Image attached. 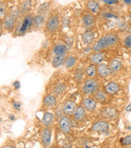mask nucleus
<instances>
[{
    "instance_id": "obj_1",
    "label": "nucleus",
    "mask_w": 131,
    "mask_h": 148,
    "mask_svg": "<svg viewBox=\"0 0 131 148\" xmlns=\"http://www.w3.org/2000/svg\"><path fill=\"white\" fill-rule=\"evenodd\" d=\"M118 41H119V39L115 34L114 33L107 34V35H105L102 37H101L99 40L95 43L93 46V49L95 53L102 52V50H103L105 49L115 45L118 43Z\"/></svg>"
},
{
    "instance_id": "obj_2",
    "label": "nucleus",
    "mask_w": 131,
    "mask_h": 148,
    "mask_svg": "<svg viewBox=\"0 0 131 148\" xmlns=\"http://www.w3.org/2000/svg\"><path fill=\"white\" fill-rule=\"evenodd\" d=\"M98 82L94 78H89L85 80L82 86V92L84 95H92L94 94L98 90Z\"/></svg>"
},
{
    "instance_id": "obj_3",
    "label": "nucleus",
    "mask_w": 131,
    "mask_h": 148,
    "mask_svg": "<svg viewBox=\"0 0 131 148\" xmlns=\"http://www.w3.org/2000/svg\"><path fill=\"white\" fill-rule=\"evenodd\" d=\"M71 120L67 115H63L59 119V127L64 134H68L71 130Z\"/></svg>"
},
{
    "instance_id": "obj_4",
    "label": "nucleus",
    "mask_w": 131,
    "mask_h": 148,
    "mask_svg": "<svg viewBox=\"0 0 131 148\" xmlns=\"http://www.w3.org/2000/svg\"><path fill=\"white\" fill-rule=\"evenodd\" d=\"M59 18L56 15H52L48 18L46 21V29L48 32H54L59 28Z\"/></svg>"
},
{
    "instance_id": "obj_5",
    "label": "nucleus",
    "mask_w": 131,
    "mask_h": 148,
    "mask_svg": "<svg viewBox=\"0 0 131 148\" xmlns=\"http://www.w3.org/2000/svg\"><path fill=\"white\" fill-rule=\"evenodd\" d=\"M109 130V123L105 120H100L92 126V131L98 133H105Z\"/></svg>"
},
{
    "instance_id": "obj_6",
    "label": "nucleus",
    "mask_w": 131,
    "mask_h": 148,
    "mask_svg": "<svg viewBox=\"0 0 131 148\" xmlns=\"http://www.w3.org/2000/svg\"><path fill=\"white\" fill-rule=\"evenodd\" d=\"M77 106H76V104L72 101H67L64 105H63L62 107V111L63 113L66 114V115H72L74 114L75 111L76 110Z\"/></svg>"
},
{
    "instance_id": "obj_7",
    "label": "nucleus",
    "mask_w": 131,
    "mask_h": 148,
    "mask_svg": "<svg viewBox=\"0 0 131 148\" xmlns=\"http://www.w3.org/2000/svg\"><path fill=\"white\" fill-rule=\"evenodd\" d=\"M97 72L102 78H107L112 73L109 66L106 64H99L97 68Z\"/></svg>"
},
{
    "instance_id": "obj_8",
    "label": "nucleus",
    "mask_w": 131,
    "mask_h": 148,
    "mask_svg": "<svg viewBox=\"0 0 131 148\" xmlns=\"http://www.w3.org/2000/svg\"><path fill=\"white\" fill-rule=\"evenodd\" d=\"M51 137H52V131L48 127H45L43 129L42 132V143L43 147H48L51 143Z\"/></svg>"
},
{
    "instance_id": "obj_9",
    "label": "nucleus",
    "mask_w": 131,
    "mask_h": 148,
    "mask_svg": "<svg viewBox=\"0 0 131 148\" xmlns=\"http://www.w3.org/2000/svg\"><path fill=\"white\" fill-rule=\"evenodd\" d=\"M68 52V48L66 45L58 43L53 47V53L55 55H66Z\"/></svg>"
},
{
    "instance_id": "obj_10",
    "label": "nucleus",
    "mask_w": 131,
    "mask_h": 148,
    "mask_svg": "<svg viewBox=\"0 0 131 148\" xmlns=\"http://www.w3.org/2000/svg\"><path fill=\"white\" fill-rule=\"evenodd\" d=\"M106 58V54L104 52H98V53H95L94 54H93L91 56V58L89 59V62L91 64L94 65H99L104 60V58Z\"/></svg>"
},
{
    "instance_id": "obj_11",
    "label": "nucleus",
    "mask_w": 131,
    "mask_h": 148,
    "mask_svg": "<svg viewBox=\"0 0 131 148\" xmlns=\"http://www.w3.org/2000/svg\"><path fill=\"white\" fill-rule=\"evenodd\" d=\"M84 108L88 111H94L97 106V101L94 98H85L82 101Z\"/></svg>"
},
{
    "instance_id": "obj_12",
    "label": "nucleus",
    "mask_w": 131,
    "mask_h": 148,
    "mask_svg": "<svg viewBox=\"0 0 131 148\" xmlns=\"http://www.w3.org/2000/svg\"><path fill=\"white\" fill-rule=\"evenodd\" d=\"M105 91L109 94V95H113L115 94L116 92H118L120 90V86L115 82H111L105 86Z\"/></svg>"
},
{
    "instance_id": "obj_13",
    "label": "nucleus",
    "mask_w": 131,
    "mask_h": 148,
    "mask_svg": "<svg viewBox=\"0 0 131 148\" xmlns=\"http://www.w3.org/2000/svg\"><path fill=\"white\" fill-rule=\"evenodd\" d=\"M85 114H86V110L84 109V106H79L75 111L73 116L75 120H76L77 122H80L84 119Z\"/></svg>"
},
{
    "instance_id": "obj_14",
    "label": "nucleus",
    "mask_w": 131,
    "mask_h": 148,
    "mask_svg": "<svg viewBox=\"0 0 131 148\" xmlns=\"http://www.w3.org/2000/svg\"><path fill=\"white\" fill-rule=\"evenodd\" d=\"M116 110H115L114 108H111V107H107V108H105L104 110L102 112V116L105 118V119H114L116 117Z\"/></svg>"
},
{
    "instance_id": "obj_15",
    "label": "nucleus",
    "mask_w": 131,
    "mask_h": 148,
    "mask_svg": "<svg viewBox=\"0 0 131 148\" xmlns=\"http://www.w3.org/2000/svg\"><path fill=\"white\" fill-rule=\"evenodd\" d=\"M94 33L92 30H88L82 35V40L86 45H90L94 42Z\"/></svg>"
},
{
    "instance_id": "obj_16",
    "label": "nucleus",
    "mask_w": 131,
    "mask_h": 148,
    "mask_svg": "<svg viewBox=\"0 0 131 148\" xmlns=\"http://www.w3.org/2000/svg\"><path fill=\"white\" fill-rule=\"evenodd\" d=\"M43 102V105L47 107L54 108L57 106V98L52 95H47L46 96H44Z\"/></svg>"
},
{
    "instance_id": "obj_17",
    "label": "nucleus",
    "mask_w": 131,
    "mask_h": 148,
    "mask_svg": "<svg viewBox=\"0 0 131 148\" xmlns=\"http://www.w3.org/2000/svg\"><path fill=\"white\" fill-rule=\"evenodd\" d=\"M82 21L85 27H91L94 24V16L92 13H85L82 17Z\"/></svg>"
},
{
    "instance_id": "obj_18",
    "label": "nucleus",
    "mask_w": 131,
    "mask_h": 148,
    "mask_svg": "<svg viewBox=\"0 0 131 148\" xmlns=\"http://www.w3.org/2000/svg\"><path fill=\"white\" fill-rule=\"evenodd\" d=\"M31 24H33V17H32L31 15L26 16V17H25V19H24L23 22H22L21 28L19 30V31H20V32H19V34H21V33H23V32H26L28 28H30V27H31Z\"/></svg>"
},
{
    "instance_id": "obj_19",
    "label": "nucleus",
    "mask_w": 131,
    "mask_h": 148,
    "mask_svg": "<svg viewBox=\"0 0 131 148\" xmlns=\"http://www.w3.org/2000/svg\"><path fill=\"white\" fill-rule=\"evenodd\" d=\"M16 24V18H14L12 16H11L10 14H8L7 16H5L4 21H3V25L6 27V29L7 30H12Z\"/></svg>"
},
{
    "instance_id": "obj_20",
    "label": "nucleus",
    "mask_w": 131,
    "mask_h": 148,
    "mask_svg": "<svg viewBox=\"0 0 131 148\" xmlns=\"http://www.w3.org/2000/svg\"><path fill=\"white\" fill-rule=\"evenodd\" d=\"M53 120H54V115L52 114V113L46 112L43 114V117L42 119V123L45 127H49L52 124Z\"/></svg>"
},
{
    "instance_id": "obj_21",
    "label": "nucleus",
    "mask_w": 131,
    "mask_h": 148,
    "mask_svg": "<svg viewBox=\"0 0 131 148\" xmlns=\"http://www.w3.org/2000/svg\"><path fill=\"white\" fill-rule=\"evenodd\" d=\"M66 55H55L52 59V66L54 68L61 67L62 65L65 64L66 61Z\"/></svg>"
},
{
    "instance_id": "obj_22",
    "label": "nucleus",
    "mask_w": 131,
    "mask_h": 148,
    "mask_svg": "<svg viewBox=\"0 0 131 148\" xmlns=\"http://www.w3.org/2000/svg\"><path fill=\"white\" fill-rule=\"evenodd\" d=\"M121 66H122V63L119 59H113L109 64V68L111 72H117L118 70L121 69Z\"/></svg>"
},
{
    "instance_id": "obj_23",
    "label": "nucleus",
    "mask_w": 131,
    "mask_h": 148,
    "mask_svg": "<svg viewBox=\"0 0 131 148\" xmlns=\"http://www.w3.org/2000/svg\"><path fill=\"white\" fill-rule=\"evenodd\" d=\"M87 8L89 9L90 12L96 13V12H98L100 10V6L99 4L95 2V1H89L87 3Z\"/></svg>"
},
{
    "instance_id": "obj_24",
    "label": "nucleus",
    "mask_w": 131,
    "mask_h": 148,
    "mask_svg": "<svg viewBox=\"0 0 131 148\" xmlns=\"http://www.w3.org/2000/svg\"><path fill=\"white\" fill-rule=\"evenodd\" d=\"M43 23H44V17L41 14L36 15V16L33 17V25H34V27L39 28V27L43 26Z\"/></svg>"
},
{
    "instance_id": "obj_25",
    "label": "nucleus",
    "mask_w": 131,
    "mask_h": 148,
    "mask_svg": "<svg viewBox=\"0 0 131 148\" xmlns=\"http://www.w3.org/2000/svg\"><path fill=\"white\" fill-rule=\"evenodd\" d=\"M75 64H76V58L72 56V55H70V56L67 57V58H66V61H65L64 65H65V67L67 69H71V68L74 67L75 65Z\"/></svg>"
},
{
    "instance_id": "obj_26",
    "label": "nucleus",
    "mask_w": 131,
    "mask_h": 148,
    "mask_svg": "<svg viewBox=\"0 0 131 148\" xmlns=\"http://www.w3.org/2000/svg\"><path fill=\"white\" fill-rule=\"evenodd\" d=\"M94 99L98 102H103L107 100V95L102 90H98L94 94Z\"/></svg>"
},
{
    "instance_id": "obj_27",
    "label": "nucleus",
    "mask_w": 131,
    "mask_h": 148,
    "mask_svg": "<svg viewBox=\"0 0 131 148\" xmlns=\"http://www.w3.org/2000/svg\"><path fill=\"white\" fill-rule=\"evenodd\" d=\"M66 85L64 83H58L57 85L54 86L53 87V92L56 94V95H62L63 92L66 90Z\"/></svg>"
},
{
    "instance_id": "obj_28",
    "label": "nucleus",
    "mask_w": 131,
    "mask_h": 148,
    "mask_svg": "<svg viewBox=\"0 0 131 148\" xmlns=\"http://www.w3.org/2000/svg\"><path fill=\"white\" fill-rule=\"evenodd\" d=\"M96 72H97V69H96V67L94 64H90L89 67L86 69V73L91 78L96 76Z\"/></svg>"
},
{
    "instance_id": "obj_29",
    "label": "nucleus",
    "mask_w": 131,
    "mask_h": 148,
    "mask_svg": "<svg viewBox=\"0 0 131 148\" xmlns=\"http://www.w3.org/2000/svg\"><path fill=\"white\" fill-rule=\"evenodd\" d=\"M31 8V1H24L21 5V12H26Z\"/></svg>"
},
{
    "instance_id": "obj_30",
    "label": "nucleus",
    "mask_w": 131,
    "mask_h": 148,
    "mask_svg": "<svg viewBox=\"0 0 131 148\" xmlns=\"http://www.w3.org/2000/svg\"><path fill=\"white\" fill-rule=\"evenodd\" d=\"M49 3H44L40 5V7L39 8V12H47L49 8Z\"/></svg>"
},
{
    "instance_id": "obj_31",
    "label": "nucleus",
    "mask_w": 131,
    "mask_h": 148,
    "mask_svg": "<svg viewBox=\"0 0 131 148\" xmlns=\"http://www.w3.org/2000/svg\"><path fill=\"white\" fill-rule=\"evenodd\" d=\"M124 45L127 49H131V36H127L124 39Z\"/></svg>"
},
{
    "instance_id": "obj_32",
    "label": "nucleus",
    "mask_w": 131,
    "mask_h": 148,
    "mask_svg": "<svg viewBox=\"0 0 131 148\" xmlns=\"http://www.w3.org/2000/svg\"><path fill=\"white\" fill-rule=\"evenodd\" d=\"M123 144L125 146H130L131 145V135H128L126 136V138H124V139L122 140Z\"/></svg>"
},
{
    "instance_id": "obj_33",
    "label": "nucleus",
    "mask_w": 131,
    "mask_h": 148,
    "mask_svg": "<svg viewBox=\"0 0 131 148\" xmlns=\"http://www.w3.org/2000/svg\"><path fill=\"white\" fill-rule=\"evenodd\" d=\"M82 76H83L82 71L79 70V71H77V73H75V79L77 80V81H80L81 78H82Z\"/></svg>"
},
{
    "instance_id": "obj_34",
    "label": "nucleus",
    "mask_w": 131,
    "mask_h": 148,
    "mask_svg": "<svg viewBox=\"0 0 131 148\" xmlns=\"http://www.w3.org/2000/svg\"><path fill=\"white\" fill-rule=\"evenodd\" d=\"M12 105H13V107L16 109V110H19L20 109H21V103L20 102H18V101H13V103H12Z\"/></svg>"
},
{
    "instance_id": "obj_35",
    "label": "nucleus",
    "mask_w": 131,
    "mask_h": 148,
    "mask_svg": "<svg viewBox=\"0 0 131 148\" xmlns=\"http://www.w3.org/2000/svg\"><path fill=\"white\" fill-rule=\"evenodd\" d=\"M103 2H104L105 3L109 4V5H113V4H115V3H118V1H116V0H111V1H109V0H104Z\"/></svg>"
},
{
    "instance_id": "obj_36",
    "label": "nucleus",
    "mask_w": 131,
    "mask_h": 148,
    "mask_svg": "<svg viewBox=\"0 0 131 148\" xmlns=\"http://www.w3.org/2000/svg\"><path fill=\"white\" fill-rule=\"evenodd\" d=\"M13 86L15 87V89L18 90V89L21 87V83H20V82H19V81H16V82L13 83Z\"/></svg>"
},
{
    "instance_id": "obj_37",
    "label": "nucleus",
    "mask_w": 131,
    "mask_h": 148,
    "mask_svg": "<svg viewBox=\"0 0 131 148\" xmlns=\"http://www.w3.org/2000/svg\"><path fill=\"white\" fill-rule=\"evenodd\" d=\"M4 9H5V8H4L3 3H1V7H0V12H1V16H2V17H3V15H4V12H5Z\"/></svg>"
},
{
    "instance_id": "obj_38",
    "label": "nucleus",
    "mask_w": 131,
    "mask_h": 148,
    "mask_svg": "<svg viewBox=\"0 0 131 148\" xmlns=\"http://www.w3.org/2000/svg\"><path fill=\"white\" fill-rule=\"evenodd\" d=\"M126 111H131V103L129 105V106L126 107Z\"/></svg>"
},
{
    "instance_id": "obj_39",
    "label": "nucleus",
    "mask_w": 131,
    "mask_h": 148,
    "mask_svg": "<svg viewBox=\"0 0 131 148\" xmlns=\"http://www.w3.org/2000/svg\"><path fill=\"white\" fill-rule=\"evenodd\" d=\"M124 3L126 4H131V0H124Z\"/></svg>"
},
{
    "instance_id": "obj_40",
    "label": "nucleus",
    "mask_w": 131,
    "mask_h": 148,
    "mask_svg": "<svg viewBox=\"0 0 131 148\" xmlns=\"http://www.w3.org/2000/svg\"><path fill=\"white\" fill-rule=\"evenodd\" d=\"M2 148H15V147H13V146H5V147H3Z\"/></svg>"
},
{
    "instance_id": "obj_41",
    "label": "nucleus",
    "mask_w": 131,
    "mask_h": 148,
    "mask_svg": "<svg viewBox=\"0 0 131 148\" xmlns=\"http://www.w3.org/2000/svg\"><path fill=\"white\" fill-rule=\"evenodd\" d=\"M130 36H131V28L130 29Z\"/></svg>"
},
{
    "instance_id": "obj_42",
    "label": "nucleus",
    "mask_w": 131,
    "mask_h": 148,
    "mask_svg": "<svg viewBox=\"0 0 131 148\" xmlns=\"http://www.w3.org/2000/svg\"><path fill=\"white\" fill-rule=\"evenodd\" d=\"M130 19H131V14H130Z\"/></svg>"
},
{
    "instance_id": "obj_43",
    "label": "nucleus",
    "mask_w": 131,
    "mask_h": 148,
    "mask_svg": "<svg viewBox=\"0 0 131 148\" xmlns=\"http://www.w3.org/2000/svg\"><path fill=\"white\" fill-rule=\"evenodd\" d=\"M62 148H65V147H62Z\"/></svg>"
}]
</instances>
